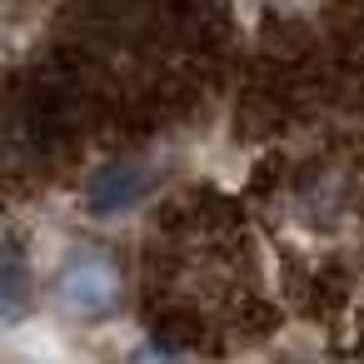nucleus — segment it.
I'll return each mask as SVG.
<instances>
[{"label": "nucleus", "mask_w": 364, "mask_h": 364, "mask_svg": "<svg viewBox=\"0 0 364 364\" xmlns=\"http://www.w3.org/2000/svg\"><path fill=\"white\" fill-rule=\"evenodd\" d=\"M145 190H150V175H145L140 165H110L105 175L90 180V210H95V215L125 210V205H135Z\"/></svg>", "instance_id": "obj_1"}, {"label": "nucleus", "mask_w": 364, "mask_h": 364, "mask_svg": "<svg viewBox=\"0 0 364 364\" xmlns=\"http://www.w3.org/2000/svg\"><path fill=\"white\" fill-rule=\"evenodd\" d=\"M60 294H65V304L70 309H105L110 304V294H115V274L100 264V259H80V264H70L65 269V279H60Z\"/></svg>", "instance_id": "obj_2"}, {"label": "nucleus", "mask_w": 364, "mask_h": 364, "mask_svg": "<svg viewBox=\"0 0 364 364\" xmlns=\"http://www.w3.org/2000/svg\"><path fill=\"white\" fill-rule=\"evenodd\" d=\"M21 294H26V284H21V255L11 250V259H6V314L21 309Z\"/></svg>", "instance_id": "obj_3"}]
</instances>
